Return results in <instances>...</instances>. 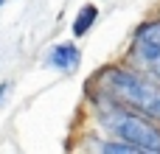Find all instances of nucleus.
<instances>
[{"label":"nucleus","instance_id":"obj_1","mask_svg":"<svg viewBox=\"0 0 160 154\" xmlns=\"http://www.w3.org/2000/svg\"><path fill=\"white\" fill-rule=\"evenodd\" d=\"M98 79H101L107 98L160 121V79H155L152 73H141V70L112 65V67L101 70Z\"/></svg>","mask_w":160,"mask_h":154},{"label":"nucleus","instance_id":"obj_2","mask_svg":"<svg viewBox=\"0 0 160 154\" xmlns=\"http://www.w3.org/2000/svg\"><path fill=\"white\" fill-rule=\"evenodd\" d=\"M96 121L112 137L132 143L138 152L160 154V123H155V118L110 98V101H101L96 107Z\"/></svg>","mask_w":160,"mask_h":154},{"label":"nucleus","instance_id":"obj_3","mask_svg":"<svg viewBox=\"0 0 160 154\" xmlns=\"http://www.w3.org/2000/svg\"><path fill=\"white\" fill-rule=\"evenodd\" d=\"M129 56L155 79H160V20L141 22L129 42Z\"/></svg>","mask_w":160,"mask_h":154},{"label":"nucleus","instance_id":"obj_4","mask_svg":"<svg viewBox=\"0 0 160 154\" xmlns=\"http://www.w3.org/2000/svg\"><path fill=\"white\" fill-rule=\"evenodd\" d=\"M45 67L56 70V73H65V76H73L79 67H82V51L76 42H59L53 48H48L45 59H42Z\"/></svg>","mask_w":160,"mask_h":154},{"label":"nucleus","instance_id":"obj_5","mask_svg":"<svg viewBox=\"0 0 160 154\" xmlns=\"http://www.w3.org/2000/svg\"><path fill=\"white\" fill-rule=\"evenodd\" d=\"M96 20H98V6H96V3H84V6L76 11V17H73V25H70L73 36H76V39L87 36V34L93 31Z\"/></svg>","mask_w":160,"mask_h":154},{"label":"nucleus","instance_id":"obj_6","mask_svg":"<svg viewBox=\"0 0 160 154\" xmlns=\"http://www.w3.org/2000/svg\"><path fill=\"white\" fill-rule=\"evenodd\" d=\"M98 152H115V154H138V149L132 146V143H124V140H101L98 146H96Z\"/></svg>","mask_w":160,"mask_h":154},{"label":"nucleus","instance_id":"obj_7","mask_svg":"<svg viewBox=\"0 0 160 154\" xmlns=\"http://www.w3.org/2000/svg\"><path fill=\"white\" fill-rule=\"evenodd\" d=\"M11 90H14V84H11V81H3V84H0V109L6 107V101H8V95H11Z\"/></svg>","mask_w":160,"mask_h":154},{"label":"nucleus","instance_id":"obj_8","mask_svg":"<svg viewBox=\"0 0 160 154\" xmlns=\"http://www.w3.org/2000/svg\"><path fill=\"white\" fill-rule=\"evenodd\" d=\"M3 3H6V0H0V6H3Z\"/></svg>","mask_w":160,"mask_h":154}]
</instances>
